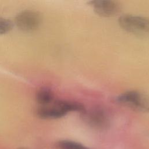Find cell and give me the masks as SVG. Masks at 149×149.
<instances>
[{
    "label": "cell",
    "instance_id": "obj_1",
    "mask_svg": "<svg viewBox=\"0 0 149 149\" xmlns=\"http://www.w3.org/2000/svg\"><path fill=\"white\" fill-rule=\"evenodd\" d=\"M86 110L84 106L78 102L54 100L51 103L39 106L37 109V115L41 119H54L61 118L70 112L83 113Z\"/></svg>",
    "mask_w": 149,
    "mask_h": 149
},
{
    "label": "cell",
    "instance_id": "obj_2",
    "mask_svg": "<svg viewBox=\"0 0 149 149\" xmlns=\"http://www.w3.org/2000/svg\"><path fill=\"white\" fill-rule=\"evenodd\" d=\"M119 104L140 112H149V96L136 90L124 92L116 98Z\"/></svg>",
    "mask_w": 149,
    "mask_h": 149
},
{
    "label": "cell",
    "instance_id": "obj_3",
    "mask_svg": "<svg viewBox=\"0 0 149 149\" xmlns=\"http://www.w3.org/2000/svg\"><path fill=\"white\" fill-rule=\"evenodd\" d=\"M118 23L123 29L128 32L137 35L149 34V18L126 14L120 16Z\"/></svg>",
    "mask_w": 149,
    "mask_h": 149
},
{
    "label": "cell",
    "instance_id": "obj_4",
    "mask_svg": "<svg viewBox=\"0 0 149 149\" xmlns=\"http://www.w3.org/2000/svg\"><path fill=\"white\" fill-rule=\"evenodd\" d=\"M83 119L92 127L104 130L109 126V119L107 113L100 107H94L89 110H85L81 113Z\"/></svg>",
    "mask_w": 149,
    "mask_h": 149
},
{
    "label": "cell",
    "instance_id": "obj_5",
    "mask_svg": "<svg viewBox=\"0 0 149 149\" xmlns=\"http://www.w3.org/2000/svg\"><path fill=\"white\" fill-rule=\"evenodd\" d=\"M15 23L17 27L21 30L26 32L33 31L40 26L41 16L36 11L26 10L16 16Z\"/></svg>",
    "mask_w": 149,
    "mask_h": 149
},
{
    "label": "cell",
    "instance_id": "obj_6",
    "mask_svg": "<svg viewBox=\"0 0 149 149\" xmlns=\"http://www.w3.org/2000/svg\"><path fill=\"white\" fill-rule=\"evenodd\" d=\"M95 12L102 17H112L118 15L121 6L119 2L112 0H93L88 2Z\"/></svg>",
    "mask_w": 149,
    "mask_h": 149
},
{
    "label": "cell",
    "instance_id": "obj_7",
    "mask_svg": "<svg viewBox=\"0 0 149 149\" xmlns=\"http://www.w3.org/2000/svg\"><path fill=\"white\" fill-rule=\"evenodd\" d=\"M36 100L40 106L45 105L54 100V95L49 88L42 87L37 91L36 93Z\"/></svg>",
    "mask_w": 149,
    "mask_h": 149
},
{
    "label": "cell",
    "instance_id": "obj_8",
    "mask_svg": "<svg viewBox=\"0 0 149 149\" xmlns=\"http://www.w3.org/2000/svg\"><path fill=\"white\" fill-rule=\"evenodd\" d=\"M56 147L58 149H90L79 143L68 140L58 141Z\"/></svg>",
    "mask_w": 149,
    "mask_h": 149
},
{
    "label": "cell",
    "instance_id": "obj_9",
    "mask_svg": "<svg viewBox=\"0 0 149 149\" xmlns=\"http://www.w3.org/2000/svg\"><path fill=\"white\" fill-rule=\"evenodd\" d=\"M13 27L12 22L5 18L0 17V34H4L9 32Z\"/></svg>",
    "mask_w": 149,
    "mask_h": 149
},
{
    "label": "cell",
    "instance_id": "obj_10",
    "mask_svg": "<svg viewBox=\"0 0 149 149\" xmlns=\"http://www.w3.org/2000/svg\"><path fill=\"white\" fill-rule=\"evenodd\" d=\"M18 149H27V148H19Z\"/></svg>",
    "mask_w": 149,
    "mask_h": 149
}]
</instances>
